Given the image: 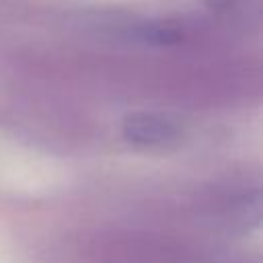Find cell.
<instances>
[{"mask_svg": "<svg viewBox=\"0 0 263 263\" xmlns=\"http://www.w3.org/2000/svg\"><path fill=\"white\" fill-rule=\"evenodd\" d=\"M123 136L138 146H164L177 138V127L154 113H134L123 121Z\"/></svg>", "mask_w": 263, "mask_h": 263, "instance_id": "6da1fadb", "label": "cell"}]
</instances>
